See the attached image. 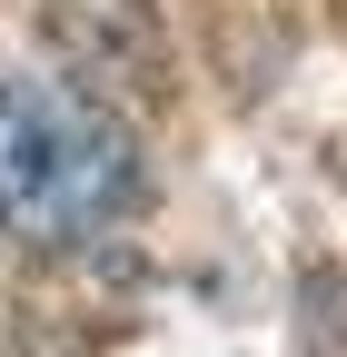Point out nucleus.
Returning a JSON list of instances; mask_svg holds the SVG:
<instances>
[{
    "label": "nucleus",
    "instance_id": "1",
    "mask_svg": "<svg viewBox=\"0 0 347 357\" xmlns=\"http://www.w3.org/2000/svg\"><path fill=\"white\" fill-rule=\"evenodd\" d=\"M139 208V129L79 79H0V229L90 238Z\"/></svg>",
    "mask_w": 347,
    "mask_h": 357
},
{
    "label": "nucleus",
    "instance_id": "2",
    "mask_svg": "<svg viewBox=\"0 0 347 357\" xmlns=\"http://www.w3.org/2000/svg\"><path fill=\"white\" fill-rule=\"evenodd\" d=\"M40 30L79 89L100 100H159L169 89V40L149 0H40Z\"/></svg>",
    "mask_w": 347,
    "mask_h": 357
},
{
    "label": "nucleus",
    "instance_id": "3",
    "mask_svg": "<svg viewBox=\"0 0 347 357\" xmlns=\"http://www.w3.org/2000/svg\"><path fill=\"white\" fill-rule=\"evenodd\" d=\"M288 357H347V268H318L298 288V347Z\"/></svg>",
    "mask_w": 347,
    "mask_h": 357
}]
</instances>
